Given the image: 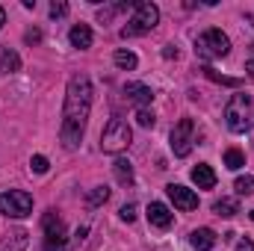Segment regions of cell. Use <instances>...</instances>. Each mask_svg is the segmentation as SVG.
Listing matches in <instances>:
<instances>
[{
  "label": "cell",
  "mask_w": 254,
  "mask_h": 251,
  "mask_svg": "<svg viewBox=\"0 0 254 251\" xmlns=\"http://www.w3.org/2000/svg\"><path fill=\"white\" fill-rule=\"evenodd\" d=\"M89 113H92V83L86 74H77L68 80L65 89V110H63V145L68 151H74L83 142V133L89 125Z\"/></svg>",
  "instance_id": "obj_1"
},
{
  "label": "cell",
  "mask_w": 254,
  "mask_h": 251,
  "mask_svg": "<svg viewBox=\"0 0 254 251\" xmlns=\"http://www.w3.org/2000/svg\"><path fill=\"white\" fill-rule=\"evenodd\" d=\"M225 125L234 133H249L254 127V95H234L225 107Z\"/></svg>",
  "instance_id": "obj_2"
},
{
  "label": "cell",
  "mask_w": 254,
  "mask_h": 251,
  "mask_svg": "<svg viewBox=\"0 0 254 251\" xmlns=\"http://www.w3.org/2000/svg\"><path fill=\"white\" fill-rule=\"evenodd\" d=\"M157 21H160V9L154 3H148V0L136 3L133 6V18L127 21V27H122V39H133V36L151 33L157 27Z\"/></svg>",
  "instance_id": "obj_3"
},
{
  "label": "cell",
  "mask_w": 254,
  "mask_h": 251,
  "mask_svg": "<svg viewBox=\"0 0 254 251\" xmlns=\"http://www.w3.org/2000/svg\"><path fill=\"white\" fill-rule=\"evenodd\" d=\"M228 51H231V42H228V36L222 30H207V33H201L195 39V54L204 63L222 60V57H228Z\"/></svg>",
  "instance_id": "obj_4"
},
{
  "label": "cell",
  "mask_w": 254,
  "mask_h": 251,
  "mask_svg": "<svg viewBox=\"0 0 254 251\" xmlns=\"http://www.w3.org/2000/svg\"><path fill=\"white\" fill-rule=\"evenodd\" d=\"M130 139H133L130 125L122 122V119H110V125L104 127V133H101V148L107 154H122L127 145H130Z\"/></svg>",
  "instance_id": "obj_5"
},
{
  "label": "cell",
  "mask_w": 254,
  "mask_h": 251,
  "mask_svg": "<svg viewBox=\"0 0 254 251\" xmlns=\"http://www.w3.org/2000/svg\"><path fill=\"white\" fill-rule=\"evenodd\" d=\"M0 213L9 219H27L33 213V195L24 189H9L0 195Z\"/></svg>",
  "instance_id": "obj_6"
},
{
  "label": "cell",
  "mask_w": 254,
  "mask_h": 251,
  "mask_svg": "<svg viewBox=\"0 0 254 251\" xmlns=\"http://www.w3.org/2000/svg\"><path fill=\"white\" fill-rule=\"evenodd\" d=\"M42 231H45V251H65V222L54 210L42 216Z\"/></svg>",
  "instance_id": "obj_7"
},
{
  "label": "cell",
  "mask_w": 254,
  "mask_h": 251,
  "mask_svg": "<svg viewBox=\"0 0 254 251\" xmlns=\"http://www.w3.org/2000/svg\"><path fill=\"white\" fill-rule=\"evenodd\" d=\"M192 145H195V125H192V119H181L175 130H172V151H175V157H187L192 151Z\"/></svg>",
  "instance_id": "obj_8"
},
{
  "label": "cell",
  "mask_w": 254,
  "mask_h": 251,
  "mask_svg": "<svg viewBox=\"0 0 254 251\" xmlns=\"http://www.w3.org/2000/svg\"><path fill=\"white\" fill-rule=\"evenodd\" d=\"M166 192H169V198H172V204H175L178 210H195V207H198V195H195L190 187L169 184V187H166Z\"/></svg>",
  "instance_id": "obj_9"
},
{
  "label": "cell",
  "mask_w": 254,
  "mask_h": 251,
  "mask_svg": "<svg viewBox=\"0 0 254 251\" xmlns=\"http://www.w3.org/2000/svg\"><path fill=\"white\" fill-rule=\"evenodd\" d=\"M145 216H148V222H151L154 228H160V231L172 228V222H175V213H172L166 204H160V201H151L148 210H145Z\"/></svg>",
  "instance_id": "obj_10"
},
{
  "label": "cell",
  "mask_w": 254,
  "mask_h": 251,
  "mask_svg": "<svg viewBox=\"0 0 254 251\" xmlns=\"http://www.w3.org/2000/svg\"><path fill=\"white\" fill-rule=\"evenodd\" d=\"M125 95H127V101L139 104V110L148 107V104L154 101V92H151L145 83H125Z\"/></svg>",
  "instance_id": "obj_11"
},
{
  "label": "cell",
  "mask_w": 254,
  "mask_h": 251,
  "mask_svg": "<svg viewBox=\"0 0 254 251\" xmlns=\"http://www.w3.org/2000/svg\"><path fill=\"white\" fill-rule=\"evenodd\" d=\"M27 243H30V234H27L24 228H15V231H9V234L0 240V251H24Z\"/></svg>",
  "instance_id": "obj_12"
},
{
  "label": "cell",
  "mask_w": 254,
  "mask_h": 251,
  "mask_svg": "<svg viewBox=\"0 0 254 251\" xmlns=\"http://www.w3.org/2000/svg\"><path fill=\"white\" fill-rule=\"evenodd\" d=\"M192 184L198 189H213L216 187V172H213L207 163H201V166L192 169Z\"/></svg>",
  "instance_id": "obj_13"
},
{
  "label": "cell",
  "mask_w": 254,
  "mask_h": 251,
  "mask_svg": "<svg viewBox=\"0 0 254 251\" xmlns=\"http://www.w3.org/2000/svg\"><path fill=\"white\" fill-rule=\"evenodd\" d=\"M190 243H192L195 251H210L213 246H216V234H213L210 228H198V231H192Z\"/></svg>",
  "instance_id": "obj_14"
},
{
  "label": "cell",
  "mask_w": 254,
  "mask_h": 251,
  "mask_svg": "<svg viewBox=\"0 0 254 251\" xmlns=\"http://www.w3.org/2000/svg\"><path fill=\"white\" fill-rule=\"evenodd\" d=\"M68 39H71V45H74V48H80V51L92 48V30H89L86 24H77V27H71Z\"/></svg>",
  "instance_id": "obj_15"
},
{
  "label": "cell",
  "mask_w": 254,
  "mask_h": 251,
  "mask_svg": "<svg viewBox=\"0 0 254 251\" xmlns=\"http://www.w3.org/2000/svg\"><path fill=\"white\" fill-rule=\"evenodd\" d=\"M213 213L222 216V219H231V216L240 213V201H237V198H219V201L213 204Z\"/></svg>",
  "instance_id": "obj_16"
},
{
  "label": "cell",
  "mask_w": 254,
  "mask_h": 251,
  "mask_svg": "<svg viewBox=\"0 0 254 251\" xmlns=\"http://www.w3.org/2000/svg\"><path fill=\"white\" fill-rule=\"evenodd\" d=\"M113 172H116V181H119V184H127V187L133 184V166H130L127 157H119V160H116Z\"/></svg>",
  "instance_id": "obj_17"
},
{
  "label": "cell",
  "mask_w": 254,
  "mask_h": 251,
  "mask_svg": "<svg viewBox=\"0 0 254 251\" xmlns=\"http://www.w3.org/2000/svg\"><path fill=\"white\" fill-rule=\"evenodd\" d=\"M133 6H136V3H127V0H122V3H113V6H104V9L98 12V21H101V24H110L119 12H127V9H133Z\"/></svg>",
  "instance_id": "obj_18"
},
{
  "label": "cell",
  "mask_w": 254,
  "mask_h": 251,
  "mask_svg": "<svg viewBox=\"0 0 254 251\" xmlns=\"http://www.w3.org/2000/svg\"><path fill=\"white\" fill-rule=\"evenodd\" d=\"M18 68H21L18 54H15V51H9V48H0V71L12 74V71H18Z\"/></svg>",
  "instance_id": "obj_19"
},
{
  "label": "cell",
  "mask_w": 254,
  "mask_h": 251,
  "mask_svg": "<svg viewBox=\"0 0 254 251\" xmlns=\"http://www.w3.org/2000/svg\"><path fill=\"white\" fill-rule=\"evenodd\" d=\"M225 166H228L231 172L243 169V166H246V154H243V151H237V148H228V151H225Z\"/></svg>",
  "instance_id": "obj_20"
},
{
  "label": "cell",
  "mask_w": 254,
  "mask_h": 251,
  "mask_svg": "<svg viewBox=\"0 0 254 251\" xmlns=\"http://www.w3.org/2000/svg\"><path fill=\"white\" fill-rule=\"evenodd\" d=\"M113 60H116V65H119V68H125V71L136 68V63H139L133 51H116V57H113Z\"/></svg>",
  "instance_id": "obj_21"
},
{
  "label": "cell",
  "mask_w": 254,
  "mask_h": 251,
  "mask_svg": "<svg viewBox=\"0 0 254 251\" xmlns=\"http://www.w3.org/2000/svg\"><path fill=\"white\" fill-rule=\"evenodd\" d=\"M107 198H110V189L107 187H95L92 192H89V207H101V204H107Z\"/></svg>",
  "instance_id": "obj_22"
},
{
  "label": "cell",
  "mask_w": 254,
  "mask_h": 251,
  "mask_svg": "<svg viewBox=\"0 0 254 251\" xmlns=\"http://www.w3.org/2000/svg\"><path fill=\"white\" fill-rule=\"evenodd\" d=\"M201 71H204V77H207V80H213V83H222V86H240V80H237V77H222V74H216V71H213V68H207V65H204Z\"/></svg>",
  "instance_id": "obj_23"
},
{
  "label": "cell",
  "mask_w": 254,
  "mask_h": 251,
  "mask_svg": "<svg viewBox=\"0 0 254 251\" xmlns=\"http://www.w3.org/2000/svg\"><path fill=\"white\" fill-rule=\"evenodd\" d=\"M234 189H237V195H252L254 192V175L237 178V181H234Z\"/></svg>",
  "instance_id": "obj_24"
},
{
  "label": "cell",
  "mask_w": 254,
  "mask_h": 251,
  "mask_svg": "<svg viewBox=\"0 0 254 251\" xmlns=\"http://www.w3.org/2000/svg\"><path fill=\"white\" fill-rule=\"evenodd\" d=\"M136 122H139L142 127H154L157 119H154V113H151L148 107H142V110H136Z\"/></svg>",
  "instance_id": "obj_25"
},
{
  "label": "cell",
  "mask_w": 254,
  "mask_h": 251,
  "mask_svg": "<svg viewBox=\"0 0 254 251\" xmlns=\"http://www.w3.org/2000/svg\"><path fill=\"white\" fill-rule=\"evenodd\" d=\"M30 166H33V172H36V175H45V172H48V157L36 154V157L30 160Z\"/></svg>",
  "instance_id": "obj_26"
},
{
  "label": "cell",
  "mask_w": 254,
  "mask_h": 251,
  "mask_svg": "<svg viewBox=\"0 0 254 251\" xmlns=\"http://www.w3.org/2000/svg\"><path fill=\"white\" fill-rule=\"evenodd\" d=\"M122 219H125V222H133V219H136V204H125V207H122Z\"/></svg>",
  "instance_id": "obj_27"
},
{
  "label": "cell",
  "mask_w": 254,
  "mask_h": 251,
  "mask_svg": "<svg viewBox=\"0 0 254 251\" xmlns=\"http://www.w3.org/2000/svg\"><path fill=\"white\" fill-rule=\"evenodd\" d=\"M65 12H68V3H51V15L54 18H63Z\"/></svg>",
  "instance_id": "obj_28"
},
{
  "label": "cell",
  "mask_w": 254,
  "mask_h": 251,
  "mask_svg": "<svg viewBox=\"0 0 254 251\" xmlns=\"http://www.w3.org/2000/svg\"><path fill=\"white\" fill-rule=\"evenodd\" d=\"M234 251H254V243H252V240H240Z\"/></svg>",
  "instance_id": "obj_29"
},
{
  "label": "cell",
  "mask_w": 254,
  "mask_h": 251,
  "mask_svg": "<svg viewBox=\"0 0 254 251\" xmlns=\"http://www.w3.org/2000/svg\"><path fill=\"white\" fill-rule=\"evenodd\" d=\"M163 57H166V60H172V57H178V48H166V51H163Z\"/></svg>",
  "instance_id": "obj_30"
},
{
  "label": "cell",
  "mask_w": 254,
  "mask_h": 251,
  "mask_svg": "<svg viewBox=\"0 0 254 251\" xmlns=\"http://www.w3.org/2000/svg\"><path fill=\"white\" fill-rule=\"evenodd\" d=\"M6 24V12H3V6H0V27Z\"/></svg>",
  "instance_id": "obj_31"
},
{
  "label": "cell",
  "mask_w": 254,
  "mask_h": 251,
  "mask_svg": "<svg viewBox=\"0 0 254 251\" xmlns=\"http://www.w3.org/2000/svg\"><path fill=\"white\" fill-rule=\"evenodd\" d=\"M246 71H249V74H252V77H254V60H252V63H249V65H246Z\"/></svg>",
  "instance_id": "obj_32"
},
{
  "label": "cell",
  "mask_w": 254,
  "mask_h": 251,
  "mask_svg": "<svg viewBox=\"0 0 254 251\" xmlns=\"http://www.w3.org/2000/svg\"><path fill=\"white\" fill-rule=\"evenodd\" d=\"M252 219H254V210H252Z\"/></svg>",
  "instance_id": "obj_33"
}]
</instances>
